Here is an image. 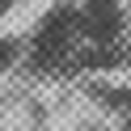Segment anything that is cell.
Here are the masks:
<instances>
[{"label":"cell","instance_id":"3957f363","mask_svg":"<svg viewBox=\"0 0 131 131\" xmlns=\"http://www.w3.org/2000/svg\"><path fill=\"white\" fill-rule=\"evenodd\" d=\"M123 131H131V123H127V127H123Z\"/></svg>","mask_w":131,"mask_h":131},{"label":"cell","instance_id":"6da1fadb","mask_svg":"<svg viewBox=\"0 0 131 131\" xmlns=\"http://www.w3.org/2000/svg\"><path fill=\"white\" fill-rule=\"evenodd\" d=\"M85 42H89V34H85L80 4L76 0H63V4H51V9L34 21L26 51H30L34 63H63V59H72Z\"/></svg>","mask_w":131,"mask_h":131},{"label":"cell","instance_id":"7a4b0ae2","mask_svg":"<svg viewBox=\"0 0 131 131\" xmlns=\"http://www.w3.org/2000/svg\"><path fill=\"white\" fill-rule=\"evenodd\" d=\"M80 17H85V34L93 47H106L127 30V9L123 0H76Z\"/></svg>","mask_w":131,"mask_h":131}]
</instances>
